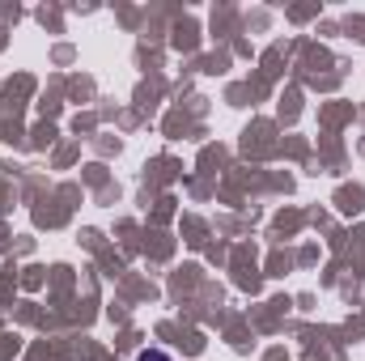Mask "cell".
<instances>
[{
    "label": "cell",
    "instance_id": "6da1fadb",
    "mask_svg": "<svg viewBox=\"0 0 365 361\" xmlns=\"http://www.w3.org/2000/svg\"><path fill=\"white\" fill-rule=\"evenodd\" d=\"M136 361H175V357H170V353H162V349H145Z\"/></svg>",
    "mask_w": 365,
    "mask_h": 361
}]
</instances>
